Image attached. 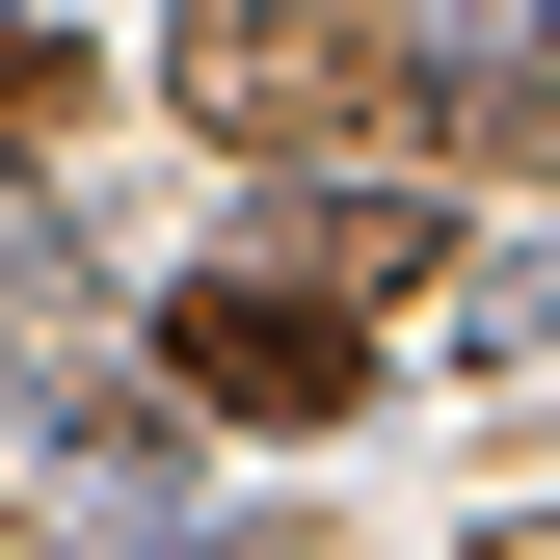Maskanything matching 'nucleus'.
<instances>
[{"mask_svg":"<svg viewBox=\"0 0 560 560\" xmlns=\"http://www.w3.org/2000/svg\"><path fill=\"white\" fill-rule=\"evenodd\" d=\"M161 107L241 133V161H320V133L400 107V27H374V0H187V27H161Z\"/></svg>","mask_w":560,"mask_h":560,"instance_id":"nucleus-1","label":"nucleus"},{"mask_svg":"<svg viewBox=\"0 0 560 560\" xmlns=\"http://www.w3.org/2000/svg\"><path fill=\"white\" fill-rule=\"evenodd\" d=\"M161 374L214 400V428H347L374 347H347V294H294V267H187V294H161Z\"/></svg>","mask_w":560,"mask_h":560,"instance_id":"nucleus-2","label":"nucleus"},{"mask_svg":"<svg viewBox=\"0 0 560 560\" xmlns=\"http://www.w3.org/2000/svg\"><path fill=\"white\" fill-rule=\"evenodd\" d=\"M534 54H560V0H428V107H534Z\"/></svg>","mask_w":560,"mask_h":560,"instance_id":"nucleus-3","label":"nucleus"},{"mask_svg":"<svg viewBox=\"0 0 560 560\" xmlns=\"http://www.w3.org/2000/svg\"><path fill=\"white\" fill-rule=\"evenodd\" d=\"M54 133H81V54H54V27H0V161H54Z\"/></svg>","mask_w":560,"mask_h":560,"instance_id":"nucleus-4","label":"nucleus"}]
</instances>
